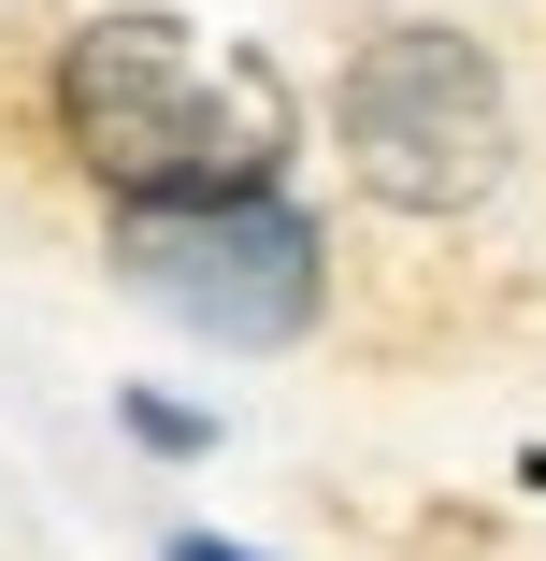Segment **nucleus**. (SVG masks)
<instances>
[{
  "label": "nucleus",
  "mask_w": 546,
  "mask_h": 561,
  "mask_svg": "<svg viewBox=\"0 0 546 561\" xmlns=\"http://www.w3.org/2000/svg\"><path fill=\"white\" fill-rule=\"evenodd\" d=\"M173 561H259V547H216V533H173Z\"/></svg>",
  "instance_id": "obj_5"
},
{
  "label": "nucleus",
  "mask_w": 546,
  "mask_h": 561,
  "mask_svg": "<svg viewBox=\"0 0 546 561\" xmlns=\"http://www.w3.org/2000/svg\"><path fill=\"white\" fill-rule=\"evenodd\" d=\"M130 432L159 446V461H187V446H201V417H187V403H130Z\"/></svg>",
  "instance_id": "obj_4"
},
{
  "label": "nucleus",
  "mask_w": 546,
  "mask_h": 561,
  "mask_svg": "<svg viewBox=\"0 0 546 561\" xmlns=\"http://www.w3.org/2000/svg\"><path fill=\"white\" fill-rule=\"evenodd\" d=\"M58 130L101 173V202H231L274 187L302 145V101L259 44H216L187 15H86L58 44Z\"/></svg>",
  "instance_id": "obj_1"
},
{
  "label": "nucleus",
  "mask_w": 546,
  "mask_h": 561,
  "mask_svg": "<svg viewBox=\"0 0 546 561\" xmlns=\"http://www.w3.org/2000/svg\"><path fill=\"white\" fill-rule=\"evenodd\" d=\"M332 130H346V173H360L374 202L461 216V202H489V173H503V72H489V44H461V30H388V44H360V72L332 87Z\"/></svg>",
  "instance_id": "obj_3"
},
{
  "label": "nucleus",
  "mask_w": 546,
  "mask_h": 561,
  "mask_svg": "<svg viewBox=\"0 0 546 561\" xmlns=\"http://www.w3.org/2000/svg\"><path fill=\"white\" fill-rule=\"evenodd\" d=\"M116 260H130V288L173 317V331H201V346H302L316 331V216L288 202V187H231V202H130L116 216Z\"/></svg>",
  "instance_id": "obj_2"
}]
</instances>
